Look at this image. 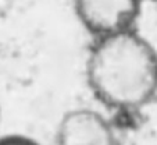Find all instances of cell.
<instances>
[{
  "instance_id": "8992f818",
  "label": "cell",
  "mask_w": 157,
  "mask_h": 145,
  "mask_svg": "<svg viewBox=\"0 0 157 145\" xmlns=\"http://www.w3.org/2000/svg\"><path fill=\"white\" fill-rule=\"evenodd\" d=\"M156 2H157V0H156Z\"/></svg>"
},
{
  "instance_id": "5b68a950",
  "label": "cell",
  "mask_w": 157,
  "mask_h": 145,
  "mask_svg": "<svg viewBox=\"0 0 157 145\" xmlns=\"http://www.w3.org/2000/svg\"><path fill=\"white\" fill-rule=\"evenodd\" d=\"M0 123H2V105H0Z\"/></svg>"
},
{
  "instance_id": "6da1fadb",
  "label": "cell",
  "mask_w": 157,
  "mask_h": 145,
  "mask_svg": "<svg viewBox=\"0 0 157 145\" xmlns=\"http://www.w3.org/2000/svg\"><path fill=\"white\" fill-rule=\"evenodd\" d=\"M85 78L104 107L142 110L157 96V49L136 28L93 38L85 60Z\"/></svg>"
},
{
  "instance_id": "3957f363",
  "label": "cell",
  "mask_w": 157,
  "mask_h": 145,
  "mask_svg": "<svg viewBox=\"0 0 157 145\" xmlns=\"http://www.w3.org/2000/svg\"><path fill=\"white\" fill-rule=\"evenodd\" d=\"M143 0H72L78 21L93 38L135 28Z\"/></svg>"
},
{
  "instance_id": "277c9868",
  "label": "cell",
  "mask_w": 157,
  "mask_h": 145,
  "mask_svg": "<svg viewBox=\"0 0 157 145\" xmlns=\"http://www.w3.org/2000/svg\"><path fill=\"white\" fill-rule=\"evenodd\" d=\"M0 145H40L36 139L22 134H9L0 137Z\"/></svg>"
},
{
  "instance_id": "7a4b0ae2",
  "label": "cell",
  "mask_w": 157,
  "mask_h": 145,
  "mask_svg": "<svg viewBox=\"0 0 157 145\" xmlns=\"http://www.w3.org/2000/svg\"><path fill=\"white\" fill-rule=\"evenodd\" d=\"M56 145H121L113 122L92 107H74L60 117L54 133Z\"/></svg>"
}]
</instances>
